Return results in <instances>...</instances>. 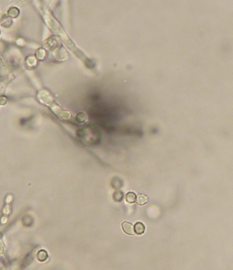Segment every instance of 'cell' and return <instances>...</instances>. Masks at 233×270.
I'll list each match as a JSON object with an SVG mask.
<instances>
[{
  "label": "cell",
  "instance_id": "cell-2",
  "mask_svg": "<svg viewBox=\"0 0 233 270\" xmlns=\"http://www.w3.org/2000/svg\"><path fill=\"white\" fill-rule=\"evenodd\" d=\"M133 228L135 234L137 235H141L145 231V226L141 222H137Z\"/></svg>",
  "mask_w": 233,
  "mask_h": 270
},
{
  "label": "cell",
  "instance_id": "cell-1",
  "mask_svg": "<svg viewBox=\"0 0 233 270\" xmlns=\"http://www.w3.org/2000/svg\"><path fill=\"white\" fill-rule=\"evenodd\" d=\"M121 226L122 230L125 234L129 235H134L135 234L133 226L131 223L125 221L122 223Z\"/></svg>",
  "mask_w": 233,
  "mask_h": 270
},
{
  "label": "cell",
  "instance_id": "cell-4",
  "mask_svg": "<svg viewBox=\"0 0 233 270\" xmlns=\"http://www.w3.org/2000/svg\"><path fill=\"white\" fill-rule=\"evenodd\" d=\"M136 194L132 192H129L125 195V200L130 204L134 203L136 201Z\"/></svg>",
  "mask_w": 233,
  "mask_h": 270
},
{
  "label": "cell",
  "instance_id": "cell-3",
  "mask_svg": "<svg viewBox=\"0 0 233 270\" xmlns=\"http://www.w3.org/2000/svg\"><path fill=\"white\" fill-rule=\"evenodd\" d=\"M148 198L146 195L143 194H139L137 195L136 198V202L139 205H143L146 204L148 202Z\"/></svg>",
  "mask_w": 233,
  "mask_h": 270
},
{
  "label": "cell",
  "instance_id": "cell-6",
  "mask_svg": "<svg viewBox=\"0 0 233 270\" xmlns=\"http://www.w3.org/2000/svg\"><path fill=\"white\" fill-rule=\"evenodd\" d=\"M87 117L84 113H80L77 116V120L79 123H83L86 120Z\"/></svg>",
  "mask_w": 233,
  "mask_h": 270
},
{
  "label": "cell",
  "instance_id": "cell-5",
  "mask_svg": "<svg viewBox=\"0 0 233 270\" xmlns=\"http://www.w3.org/2000/svg\"><path fill=\"white\" fill-rule=\"evenodd\" d=\"M48 254L44 250H41L37 254V259L39 261L41 262H43L47 259Z\"/></svg>",
  "mask_w": 233,
  "mask_h": 270
}]
</instances>
